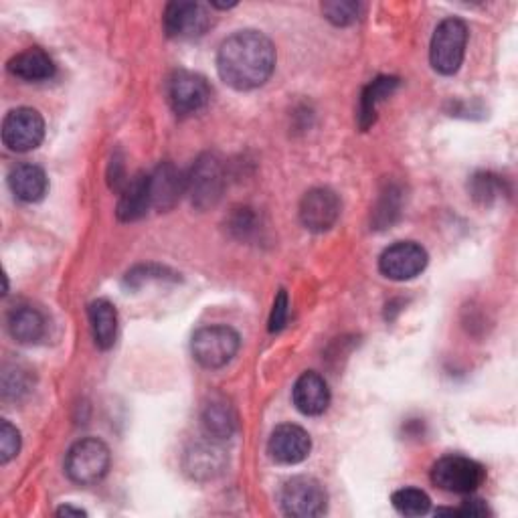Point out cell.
<instances>
[{"mask_svg":"<svg viewBox=\"0 0 518 518\" xmlns=\"http://www.w3.org/2000/svg\"><path fill=\"white\" fill-rule=\"evenodd\" d=\"M31 389V375L21 365L5 367L3 371V395L5 399H19Z\"/></svg>","mask_w":518,"mask_h":518,"instance_id":"4316f807","label":"cell"},{"mask_svg":"<svg viewBox=\"0 0 518 518\" xmlns=\"http://www.w3.org/2000/svg\"><path fill=\"white\" fill-rule=\"evenodd\" d=\"M45 138V120L33 108L11 110L3 122V142L13 152L35 150Z\"/></svg>","mask_w":518,"mask_h":518,"instance_id":"30bf717a","label":"cell"},{"mask_svg":"<svg viewBox=\"0 0 518 518\" xmlns=\"http://www.w3.org/2000/svg\"><path fill=\"white\" fill-rule=\"evenodd\" d=\"M468 43V27L460 19H446L438 25L429 45V61L442 75H454L462 67Z\"/></svg>","mask_w":518,"mask_h":518,"instance_id":"277c9868","label":"cell"},{"mask_svg":"<svg viewBox=\"0 0 518 518\" xmlns=\"http://www.w3.org/2000/svg\"><path fill=\"white\" fill-rule=\"evenodd\" d=\"M397 88H399V79L391 77V75L377 77L375 81H371L367 85V88L363 90L361 106H359V126H361V130H369L375 124L377 106L381 102H385Z\"/></svg>","mask_w":518,"mask_h":518,"instance_id":"7402d4cb","label":"cell"},{"mask_svg":"<svg viewBox=\"0 0 518 518\" xmlns=\"http://www.w3.org/2000/svg\"><path fill=\"white\" fill-rule=\"evenodd\" d=\"M9 187L13 195L23 203H39L49 189L45 170L37 164H19L11 170Z\"/></svg>","mask_w":518,"mask_h":518,"instance_id":"2e32d148","label":"cell"},{"mask_svg":"<svg viewBox=\"0 0 518 518\" xmlns=\"http://www.w3.org/2000/svg\"><path fill=\"white\" fill-rule=\"evenodd\" d=\"M361 9L363 7L359 3H351V0H332V3L322 5L324 17L336 27H349L357 23L361 17Z\"/></svg>","mask_w":518,"mask_h":518,"instance_id":"484cf974","label":"cell"},{"mask_svg":"<svg viewBox=\"0 0 518 518\" xmlns=\"http://www.w3.org/2000/svg\"><path fill=\"white\" fill-rule=\"evenodd\" d=\"M395 510L403 516H423L431 508L429 496L419 488H401L391 498Z\"/></svg>","mask_w":518,"mask_h":518,"instance_id":"d4e9b609","label":"cell"},{"mask_svg":"<svg viewBox=\"0 0 518 518\" xmlns=\"http://www.w3.org/2000/svg\"><path fill=\"white\" fill-rule=\"evenodd\" d=\"M399 195L401 193L395 187H389L383 193V197H381V201H379V205H377V209L373 213L375 215L373 223L377 225V229H385L387 225H391L397 219L399 207H401V197Z\"/></svg>","mask_w":518,"mask_h":518,"instance_id":"83f0119b","label":"cell"},{"mask_svg":"<svg viewBox=\"0 0 518 518\" xmlns=\"http://www.w3.org/2000/svg\"><path fill=\"white\" fill-rule=\"evenodd\" d=\"M484 478V466L466 456H444L431 468V482L454 494H472L482 486Z\"/></svg>","mask_w":518,"mask_h":518,"instance_id":"8992f818","label":"cell"},{"mask_svg":"<svg viewBox=\"0 0 518 518\" xmlns=\"http://www.w3.org/2000/svg\"><path fill=\"white\" fill-rule=\"evenodd\" d=\"M468 191L480 205H492L506 193L504 181L498 175H492V172H478V175H474L468 183Z\"/></svg>","mask_w":518,"mask_h":518,"instance_id":"cb8c5ba5","label":"cell"},{"mask_svg":"<svg viewBox=\"0 0 518 518\" xmlns=\"http://www.w3.org/2000/svg\"><path fill=\"white\" fill-rule=\"evenodd\" d=\"M203 429L209 440H229L237 429V413L227 399L215 397L203 409Z\"/></svg>","mask_w":518,"mask_h":518,"instance_id":"d6986e66","label":"cell"},{"mask_svg":"<svg viewBox=\"0 0 518 518\" xmlns=\"http://www.w3.org/2000/svg\"><path fill=\"white\" fill-rule=\"evenodd\" d=\"M150 207H152V199H150L148 175H136L122 189L120 203H118V219L126 223L138 221L146 215Z\"/></svg>","mask_w":518,"mask_h":518,"instance_id":"ac0fdd59","label":"cell"},{"mask_svg":"<svg viewBox=\"0 0 518 518\" xmlns=\"http://www.w3.org/2000/svg\"><path fill=\"white\" fill-rule=\"evenodd\" d=\"M164 31L170 39H197L211 27L207 9L199 3H170L162 17Z\"/></svg>","mask_w":518,"mask_h":518,"instance_id":"8fae6325","label":"cell"},{"mask_svg":"<svg viewBox=\"0 0 518 518\" xmlns=\"http://www.w3.org/2000/svg\"><path fill=\"white\" fill-rule=\"evenodd\" d=\"M225 468V454L217 444L201 442L185 454V470L195 480H211Z\"/></svg>","mask_w":518,"mask_h":518,"instance_id":"e0dca14e","label":"cell"},{"mask_svg":"<svg viewBox=\"0 0 518 518\" xmlns=\"http://www.w3.org/2000/svg\"><path fill=\"white\" fill-rule=\"evenodd\" d=\"M168 102L179 116L201 112L211 98V88L203 75L193 71H177L168 79Z\"/></svg>","mask_w":518,"mask_h":518,"instance_id":"ba28073f","label":"cell"},{"mask_svg":"<svg viewBox=\"0 0 518 518\" xmlns=\"http://www.w3.org/2000/svg\"><path fill=\"white\" fill-rule=\"evenodd\" d=\"M292 399H294V405L300 413L310 415V417L322 415L330 405L328 383L318 373L308 371L296 381L294 391H292Z\"/></svg>","mask_w":518,"mask_h":518,"instance_id":"9a60e30c","label":"cell"},{"mask_svg":"<svg viewBox=\"0 0 518 518\" xmlns=\"http://www.w3.org/2000/svg\"><path fill=\"white\" fill-rule=\"evenodd\" d=\"M241 338L231 326H205L193 334L191 353L205 369H221L239 353Z\"/></svg>","mask_w":518,"mask_h":518,"instance_id":"3957f363","label":"cell"},{"mask_svg":"<svg viewBox=\"0 0 518 518\" xmlns=\"http://www.w3.org/2000/svg\"><path fill=\"white\" fill-rule=\"evenodd\" d=\"M280 502L288 516L314 518V516H322L326 512L328 494L316 478L296 476L284 484Z\"/></svg>","mask_w":518,"mask_h":518,"instance_id":"52a82bcc","label":"cell"},{"mask_svg":"<svg viewBox=\"0 0 518 518\" xmlns=\"http://www.w3.org/2000/svg\"><path fill=\"white\" fill-rule=\"evenodd\" d=\"M225 183L223 162L211 152L199 156L187 177V195L191 197L193 207L201 211L215 207L223 197Z\"/></svg>","mask_w":518,"mask_h":518,"instance_id":"5b68a950","label":"cell"},{"mask_svg":"<svg viewBox=\"0 0 518 518\" xmlns=\"http://www.w3.org/2000/svg\"><path fill=\"white\" fill-rule=\"evenodd\" d=\"M148 183L152 207L158 211H170L187 195V177L172 162L158 164L152 175H148Z\"/></svg>","mask_w":518,"mask_h":518,"instance_id":"5bb4252c","label":"cell"},{"mask_svg":"<svg viewBox=\"0 0 518 518\" xmlns=\"http://www.w3.org/2000/svg\"><path fill=\"white\" fill-rule=\"evenodd\" d=\"M21 452V434L19 429L7 419L0 423V462L9 464Z\"/></svg>","mask_w":518,"mask_h":518,"instance_id":"f1b7e54d","label":"cell"},{"mask_svg":"<svg viewBox=\"0 0 518 518\" xmlns=\"http://www.w3.org/2000/svg\"><path fill=\"white\" fill-rule=\"evenodd\" d=\"M427 251L415 241H397L379 257V270L393 282L417 278L427 268Z\"/></svg>","mask_w":518,"mask_h":518,"instance_id":"9c48e42d","label":"cell"},{"mask_svg":"<svg viewBox=\"0 0 518 518\" xmlns=\"http://www.w3.org/2000/svg\"><path fill=\"white\" fill-rule=\"evenodd\" d=\"M90 324L96 347L108 351L114 347L118 336V312L112 302L96 300L90 304Z\"/></svg>","mask_w":518,"mask_h":518,"instance_id":"603a6c76","label":"cell"},{"mask_svg":"<svg viewBox=\"0 0 518 518\" xmlns=\"http://www.w3.org/2000/svg\"><path fill=\"white\" fill-rule=\"evenodd\" d=\"M9 332L21 344H35L45 336L47 320L33 306H17L9 314Z\"/></svg>","mask_w":518,"mask_h":518,"instance_id":"44dd1931","label":"cell"},{"mask_svg":"<svg viewBox=\"0 0 518 518\" xmlns=\"http://www.w3.org/2000/svg\"><path fill=\"white\" fill-rule=\"evenodd\" d=\"M312 440L308 431L294 423H284L274 429L268 442L270 458L282 466H296L310 456Z\"/></svg>","mask_w":518,"mask_h":518,"instance_id":"4fadbf2b","label":"cell"},{"mask_svg":"<svg viewBox=\"0 0 518 518\" xmlns=\"http://www.w3.org/2000/svg\"><path fill=\"white\" fill-rule=\"evenodd\" d=\"M340 217V199L328 187L308 191L300 203V221L312 233H324L334 227Z\"/></svg>","mask_w":518,"mask_h":518,"instance_id":"7c38bea8","label":"cell"},{"mask_svg":"<svg viewBox=\"0 0 518 518\" xmlns=\"http://www.w3.org/2000/svg\"><path fill=\"white\" fill-rule=\"evenodd\" d=\"M9 71L25 81H45L55 75L53 59L39 47H31L9 61Z\"/></svg>","mask_w":518,"mask_h":518,"instance_id":"ffe728a7","label":"cell"},{"mask_svg":"<svg viewBox=\"0 0 518 518\" xmlns=\"http://www.w3.org/2000/svg\"><path fill=\"white\" fill-rule=\"evenodd\" d=\"M110 464V448L98 438H85L69 448L65 456V474L81 486H90L108 474Z\"/></svg>","mask_w":518,"mask_h":518,"instance_id":"7a4b0ae2","label":"cell"},{"mask_svg":"<svg viewBox=\"0 0 518 518\" xmlns=\"http://www.w3.org/2000/svg\"><path fill=\"white\" fill-rule=\"evenodd\" d=\"M288 308H290L288 294H286V290H280V294L274 300V308H272V316H270V332H280L286 326Z\"/></svg>","mask_w":518,"mask_h":518,"instance_id":"f546056e","label":"cell"},{"mask_svg":"<svg viewBox=\"0 0 518 518\" xmlns=\"http://www.w3.org/2000/svg\"><path fill=\"white\" fill-rule=\"evenodd\" d=\"M57 514H59V516H85V510L73 508V506H61V508L57 510Z\"/></svg>","mask_w":518,"mask_h":518,"instance_id":"4dcf8cb0","label":"cell"},{"mask_svg":"<svg viewBox=\"0 0 518 518\" xmlns=\"http://www.w3.org/2000/svg\"><path fill=\"white\" fill-rule=\"evenodd\" d=\"M276 69V47L259 31H237L227 37L217 53V71L229 88L249 92L272 77Z\"/></svg>","mask_w":518,"mask_h":518,"instance_id":"6da1fadb","label":"cell"}]
</instances>
